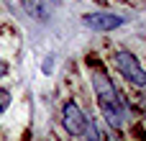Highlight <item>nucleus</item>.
Returning a JSON list of instances; mask_svg holds the SVG:
<instances>
[{"mask_svg":"<svg viewBox=\"0 0 146 141\" xmlns=\"http://www.w3.org/2000/svg\"><path fill=\"white\" fill-rule=\"evenodd\" d=\"M113 67H115L133 87H146V69L141 67V62H139L131 51H126V49L115 51V54H113Z\"/></svg>","mask_w":146,"mask_h":141,"instance_id":"2","label":"nucleus"},{"mask_svg":"<svg viewBox=\"0 0 146 141\" xmlns=\"http://www.w3.org/2000/svg\"><path fill=\"white\" fill-rule=\"evenodd\" d=\"M85 141H103V134H100V128L95 126V121H92V123H87V131H85Z\"/></svg>","mask_w":146,"mask_h":141,"instance_id":"6","label":"nucleus"},{"mask_svg":"<svg viewBox=\"0 0 146 141\" xmlns=\"http://www.w3.org/2000/svg\"><path fill=\"white\" fill-rule=\"evenodd\" d=\"M90 80H92V90H95L100 113H103L105 123L110 126V131L123 128V123H126V108H123V100H121L118 90L113 87L110 77L103 69L95 67V69H90Z\"/></svg>","mask_w":146,"mask_h":141,"instance_id":"1","label":"nucleus"},{"mask_svg":"<svg viewBox=\"0 0 146 141\" xmlns=\"http://www.w3.org/2000/svg\"><path fill=\"white\" fill-rule=\"evenodd\" d=\"M10 103H13V95H10V90H5V87H0V113H5Z\"/></svg>","mask_w":146,"mask_h":141,"instance_id":"7","label":"nucleus"},{"mask_svg":"<svg viewBox=\"0 0 146 141\" xmlns=\"http://www.w3.org/2000/svg\"><path fill=\"white\" fill-rule=\"evenodd\" d=\"M21 5H23V10H26L33 21H38V23H46V21L51 18V10H49V3H46V0H21Z\"/></svg>","mask_w":146,"mask_h":141,"instance_id":"5","label":"nucleus"},{"mask_svg":"<svg viewBox=\"0 0 146 141\" xmlns=\"http://www.w3.org/2000/svg\"><path fill=\"white\" fill-rule=\"evenodd\" d=\"M8 69H10V67H8V62H3V59H0V80L8 74Z\"/></svg>","mask_w":146,"mask_h":141,"instance_id":"8","label":"nucleus"},{"mask_svg":"<svg viewBox=\"0 0 146 141\" xmlns=\"http://www.w3.org/2000/svg\"><path fill=\"white\" fill-rule=\"evenodd\" d=\"M87 116L82 113V108L74 103V100H67L64 105H62V126H64V131L69 134V136H85V131H87Z\"/></svg>","mask_w":146,"mask_h":141,"instance_id":"3","label":"nucleus"},{"mask_svg":"<svg viewBox=\"0 0 146 141\" xmlns=\"http://www.w3.org/2000/svg\"><path fill=\"white\" fill-rule=\"evenodd\" d=\"M103 141H118V139H115V134H113V131H108V134L103 136Z\"/></svg>","mask_w":146,"mask_h":141,"instance_id":"9","label":"nucleus"},{"mask_svg":"<svg viewBox=\"0 0 146 141\" xmlns=\"http://www.w3.org/2000/svg\"><path fill=\"white\" fill-rule=\"evenodd\" d=\"M123 23H126L123 15L108 13V10H95V13H85V15H82V26L90 28V31H98V33L115 31V28H121Z\"/></svg>","mask_w":146,"mask_h":141,"instance_id":"4","label":"nucleus"}]
</instances>
